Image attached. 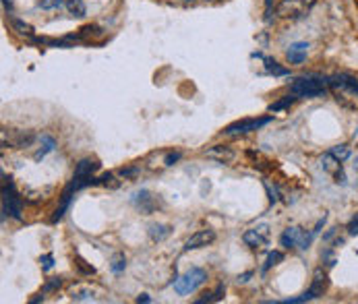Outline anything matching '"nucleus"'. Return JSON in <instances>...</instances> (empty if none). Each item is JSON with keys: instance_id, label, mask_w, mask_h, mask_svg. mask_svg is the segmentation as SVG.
I'll return each instance as SVG.
<instances>
[{"instance_id": "nucleus-11", "label": "nucleus", "mask_w": 358, "mask_h": 304, "mask_svg": "<svg viewBox=\"0 0 358 304\" xmlns=\"http://www.w3.org/2000/svg\"><path fill=\"white\" fill-rule=\"evenodd\" d=\"M205 156L209 160L219 162V164H230L234 160V151L230 147H223V145H213V147L205 149Z\"/></svg>"}, {"instance_id": "nucleus-2", "label": "nucleus", "mask_w": 358, "mask_h": 304, "mask_svg": "<svg viewBox=\"0 0 358 304\" xmlns=\"http://www.w3.org/2000/svg\"><path fill=\"white\" fill-rule=\"evenodd\" d=\"M207 281V273L203 269H199V267H191L187 273H183L181 277H178L174 281V290L176 294H181V296H187L191 292H195L199 286H203Z\"/></svg>"}, {"instance_id": "nucleus-27", "label": "nucleus", "mask_w": 358, "mask_h": 304, "mask_svg": "<svg viewBox=\"0 0 358 304\" xmlns=\"http://www.w3.org/2000/svg\"><path fill=\"white\" fill-rule=\"evenodd\" d=\"M60 286H62V279H60V277H52V279L46 281V286L41 288V294H52V292H56Z\"/></svg>"}, {"instance_id": "nucleus-32", "label": "nucleus", "mask_w": 358, "mask_h": 304, "mask_svg": "<svg viewBox=\"0 0 358 304\" xmlns=\"http://www.w3.org/2000/svg\"><path fill=\"white\" fill-rule=\"evenodd\" d=\"M39 263H41V269H43V271H50V269L54 267V257H52V255H43V257L39 259Z\"/></svg>"}, {"instance_id": "nucleus-24", "label": "nucleus", "mask_w": 358, "mask_h": 304, "mask_svg": "<svg viewBox=\"0 0 358 304\" xmlns=\"http://www.w3.org/2000/svg\"><path fill=\"white\" fill-rule=\"evenodd\" d=\"M124 267H126V257L122 252H116L114 257H112V263H110L112 273H122Z\"/></svg>"}, {"instance_id": "nucleus-29", "label": "nucleus", "mask_w": 358, "mask_h": 304, "mask_svg": "<svg viewBox=\"0 0 358 304\" xmlns=\"http://www.w3.org/2000/svg\"><path fill=\"white\" fill-rule=\"evenodd\" d=\"M37 7L43 11H54L62 7V0H37Z\"/></svg>"}, {"instance_id": "nucleus-25", "label": "nucleus", "mask_w": 358, "mask_h": 304, "mask_svg": "<svg viewBox=\"0 0 358 304\" xmlns=\"http://www.w3.org/2000/svg\"><path fill=\"white\" fill-rule=\"evenodd\" d=\"M223 292H226V288H223V286H217L213 292L205 294V298H199V300H197V304H205V302H217V300H221V298H223Z\"/></svg>"}, {"instance_id": "nucleus-19", "label": "nucleus", "mask_w": 358, "mask_h": 304, "mask_svg": "<svg viewBox=\"0 0 358 304\" xmlns=\"http://www.w3.org/2000/svg\"><path fill=\"white\" fill-rule=\"evenodd\" d=\"M329 154L335 158V160H340V162H346L350 156H352V149H350V145H346V143H342V145H335V147H331L329 149Z\"/></svg>"}, {"instance_id": "nucleus-37", "label": "nucleus", "mask_w": 358, "mask_h": 304, "mask_svg": "<svg viewBox=\"0 0 358 304\" xmlns=\"http://www.w3.org/2000/svg\"><path fill=\"white\" fill-rule=\"evenodd\" d=\"M137 302H145V304H147V302H151V298H149L147 294H141V296L137 298Z\"/></svg>"}, {"instance_id": "nucleus-39", "label": "nucleus", "mask_w": 358, "mask_h": 304, "mask_svg": "<svg viewBox=\"0 0 358 304\" xmlns=\"http://www.w3.org/2000/svg\"><path fill=\"white\" fill-rule=\"evenodd\" d=\"M183 3H185V0H183Z\"/></svg>"}, {"instance_id": "nucleus-10", "label": "nucleus", "mask_w": 358, "mask_h": 304, "mask_svg": "<svg viewBox=\"0 0 358 304\" xmlns=\"http://www.w3.org/2000/svg\"><path fill=\"white\" fill-rule=\"evenodd\" d=\"M132 203L137 205L139 211H143V213H151V211L155 209V205H158V199H155L149 190H139V192L135 194V197H132Z\"/></svg>"}, {"instance_id": "nucleus-26", "label": "nucleus", "mask_w": 358, "mask_h": 304, "mask_svg": "<svg viewBox=\"0 0 358 304\" xmlns=\"http://www.w3.org/2000/svg\"><path fill=\"white\" fill-rule=\"evenodd\" d=\"M98 184H102V186H108V188H118V180H116V176L112 172H106V174H102V176L98 178Z\"/></svg>"}, {"instance_id": "nucleus-16", "label": "nucleus", "mask_w": 358, "mask_h": 304, "mask_svg": "<svg viewBox=\"0 0 358 304\" xmlns=\"http://www.w3.org/2000/svg\"><path fill=\"white\" fill-rule=\"evenodd\" d=\"M100 168V164L92 158H85L77 164V170H75V176H94V172Z\"/></svg>"}, {"instance_id": "nucleus-3", "label": "nucleus", "mask_w": 358, "mask_h": 304, "mask_svg": "<svg viewBox=\"0 0 358 304\" xmlns=\"http://www.w3.org/2000/svg\"><path fill=\"white\" fill-rule=\"evenodd\" d=\"M290 91H292L296 97H323L327 87L323 81L319 79H296L292 85H290Z\"/></svg>"}, {"instance_id": "nucleus-15", "label": "nucleus", "mask_w": 358, "mask_h": 304, "mask_svg": "<svg viewBox=\"0 0 358 304\" xmlns=\"http://www.w3.org/2000/svg\"><path fill=\"white\" fill-rule=\"evenodd\" d=\"M170 234H172V228L166 226V224H151V226H149V238H151L153 242L166 240Z\"/></svg>"}, {"instance_id": "nucleus-17", "label": "nucleus", "mask_w": 358, "mask_h": 304, "mask_svg": "<svg viewBox=\"0 0 358 304\" xmlns=\"http://www.w3.org/2000/svg\"><path fill=\"white\" fill-rule=\"evenodd\" d=\"M39 143H41V147H39L37 154L33 156L35 162L43 160V158H46V156L50 154V151H54V147H56V141H54L52 137H48V135H41V137H39Z\"/></svg>"}, {"instance_id": "nucleus-6", "label": "nucleus", "mask_w": 358, "mask_h": 304, "mask_svg": "<svg viewBox=\"0 0 358 304\" xmlns=\"http://www.w3.org/2000/svg\"><path fill=\"white\" fill-rule=\"evenodd\" d=\"M272 122V116H265V118H247V120H238V122H232L230 126H226L223 133L226 135H240V133H251V130H257L265 124Z\"/></svg>"}, {"instance_id": "nucleus-1", "label": "nucleus", "mask_w": 358, "mask_h": 304, "mask_svg": "<svg viewBox=\"0 0 358 304\" xmlns=\"http://www.w3.org/2000/svg\"><path fill=\"white\" fill-rule=\"evenodd\" d=\"M315 5H317V0H280L276 7V15L280 19L296 21V19L306 17Z\"/></svg>"}, {"instance_id": "nucleus-20", "label": "nucleus", "mask_w": 358, "mask_h": 304, "mask_svg": "<svg viewBox=\"0 0 358 304\" xmlns=\"http://www.w3.org/2000/svg\"><path fill=\"white\" fill-rule=\"evenodd\" d=\"M11 25H13V29H15L17 33H21V35H27V37H33V35H35V29H33L29 23H25V21H21V19H13Z\"/></svg>"}, {"instance_id": "nucleus-36", "label": "nucleus", "mask_w": 358, "mask_h": 304, "mask_svg": "<svg viewBox=\"0 0 358 304\" xmlns=\"http://www.w3.org/2000/svg\"><path fill=\"white\" fill-rule=\"evenodd\" d=\"M251 275H253L251 271H249V273H242V275H238V281H240V284H244V281H249Z\"/></svg>"}, {"instance_id": "nucleus-22", "label": "nucleus", "mask_w": 358, "mask_h": 304, "mask_svg": "<svg viewBox=\"0 0 358 304\" xmlns=\"http://www.w3.org/2000/svg\"><path fill=\"white\" fill-rule=\"evenodd\" d=\"M284 261V252L282 250H272L270 255H267V259H265V265H263V273L267 271V269H272L274 265H280Z\"/></svg>"}, {"instance_id": "nucleus-23", "label": "nucleus", "mask_w": 358, "mask_h": 304, "mask_svg": "<svg viewBox=\"0 0 358 304\" xmlns=\"http://www.w3.org/2000/svg\"><path fill=\"white\" fill-rule=\"evenodd\" d=\"M265 67H267V73H270V75H276V77H286V75L290 73L288 69L280 67V64H278L276 60H272V58H265Z\"/></svg>"}, {"instance_id": "nucleus-7", "label": "nucleus", "mask_w": 358, "mask_h": 304, "mask_svg": "<svg viewBox=\"0 0 358 304\" xmlns=\"http://www.w3.org/2000/svg\"><path fill=\"white\" fill-rule=\"evenodd\" d=\"M215 232L213 230H199V232H195L189 240L185 242V250H197V248H203V246H207V244H211V242H215Z\"/></svg>"}, {"instance_id": "nucleus-28", "label": "nucleus", "mask_w": 358, "mask_h": 304, "mask_svg": "<svg viewBox=\"0 0 358 304\" xmlns=\"http://www.w3.org/2000/svg\"><path fill=\"white\" fill-rule=\"evenodd\" d=\"M75 261H77V267H79V271H81V273H85V275H94V273H96V269H94L92 265H87V261H85L83 257H79V255H77V257H75Z\"/></svg>"}, {"instance_id": "nucleus-38", "label": "nucleus", "mask_w": 358, "mask_h": 304, "mask_svg": "<svg viewBox=\"0 0 358 304\" xmlns=\"http://www.w3.org/2000/svg\"><path fill=\"white\" fill-rule=\"evenodd\" d=\"M3 3H5V7H9V9L13 7V5H11V0H3Z\"/></svg>"}, {"instance_id": "nucleus-35", "label": "nucleus", "mask_w": 358, "mask_h": 304, "mask_svg": "<svg viewBox=\"0 0 358 304\" xmlns=\"http://www.w3.org/2000/svg\"><path fill=\"white\" fill-rule=\"evenodd\" d=\"M137 172H139L137 168H126V170H120L118 174H120V176H122V178H128V176H135V174H137Z\"/></svg>"}, {"instance_id": "nucleus-18", "label": "nucleus", "mask_w": 358, "mask_h": 304, "mask_svg": "<svg viewBox=\"0 0 358 304\" xmlns=\"http://www.w3.org/2000/svg\"><path fill=\"white\" fill-rule=\"evenodd\" d=\"M102 35H104V31H102L98 25H85V27L77 33V37L83 39V41H94L96 37H102Z\"/></svg>"}, {"instance_id": "nucleus-30", "label": "nucleus", "mask_w": 358, "mask_h": 304, "mask_svg": "<svg viewBox=\"0 0 358 304\" xmlns=\"http://www.w3.org/2000/svg\"><path fill=\"white\" fill-rule=\"evenodd\" d=\"M294 99H296V97H284V99H280V102L272 104V106H270V110H272V112H280V110H284V108L292 106V104H294Z\"/></svg>"}, {"instance_id": "nucleus-21", "label": "nucleus", "mask_w": 358, "mask_h": 304, "mask_svg": "<svg viewBox=\"0 0 358 304\" xmlns=\"http://www.w3.org/2000/svg\"><path fill=\"white\" fill-rule=\"evenodd\" d=\"M66 11H69L73 17H85L87 7L83 0H66Z\"/></svg>"}, {"instance_id": "nucleus-34", "label": "nucleus", "mask_w": 358, "mask_h": 304, "mask_svg": "<svg viewBox=\"0 0 358 304\" xmlns=\"http://www.w3.org/2000/svg\"><path fill=\"white\" fill-rule=\"evenodd\" d=\"M348 232H350V236H358V213L350 220V224H348Z\"/></svg>"}, {"instance_id": "nucleus-8", "label": "nucleus", "mask_w": 358, "mask_h": 304, "mask_svg": "<svg viewBox=\"0 0 358 304\" xmlns=\"http://www.w3.org/2000/svg\"><path fill=\"white\" fill-rule=\"evenodd\" d=\"M327 288H329V277H327V271H325L323 267H317V269H315V273H312V284H310L308 292H310V296H312V298H319V296H323V294L327 292Z\"/></svg>"}, {"instance_id": "nucleus-4", "label": "nucleus", "mask_w": 358, "mask_h": 304, "mask_svg": "<svg viewBox=\"0 0 358 304\" xmlns=\"http://www.w3.org/2000/svg\"><path fill=\"white\" fill-rule=\"evenodd\" d=\"M35 141V135L33 130H5L3 133V145L7 147H13V149H25V147H31Z\"/></svg>"}, {"instance_id": "nucleus-9", "label": "nucleus", "mask_w": 358, "mask_h": 304, "mask_svg": "<svg viewBox=\"0 0 358 304\" xmlns=\"http://www.w3.org/2000/svg\"><path fill=\"white\" fill-rule=\"evenodd\" d=\"M302 236H304V230H302L300 226H290V228H286L284 234L280 236V244H282L284 248H294V246L300 244Z\"/></svg>"}, {"instance_id": "nucleus-31", "label": "nucleus", "mask_w": 358, "mask_h": 304, "mask_svg": "<svg viewBox=\"0 0 358 304\" xmlns=\"http://www.w3.org/2000/svg\"><path fill=\"white\" fill-rule=\"evenodd\" d=\"M46 192H50V188H46V190H33V192L27 194V201H29V203H39V201L46 199V197H43Z\"/></svg>"}, {"instance_id": "nucleus-33", "label": "nucleus", "mask_w": 358, "mask_h": 304, "mask_svg": "<svg viewBox=\"0 0 358 304\" xmlns=\"http://www.w3.org/2000/svg\"><path fill=\"white\" fill-rule=\"evenodd\" d=\"M181 158H183L181 151H172V154H168V156L164 158V166H172V164H176Z\"/></svg>"}, {"instance_id": "nucleus-12", "label": "nucleus", "mask_w": 358, "mask_h": 304, "mask_svg": "<svg viewBox=\"0 0 358 304\" xmlns=\"http://www.w3.org/2000/svg\"><path fill=\"white\" fill-rule=\"evenodd\" d=\"M321 166H323V170H325V172H329L331 176L338 178L335 182H344V180H346V178H344V172H342V162H340V160H335V158L329 154V151L323 156Z\"/></svg>"}, {"instance_id": "nucleus-5", "label": "nucleus", "mask_w": 358, "mask_h": 304, "mask_svg": "<svg viewBox=\"0 0 358 304\" xmlns=\"http://www.w3.org/2000/svg\"><path fill=\"white\" fill-rule=\"evenodd\" d=\"M242 242L251 246V248H263L267 246V242H270V226H257V228H251L242 234Z\"/></svg>"}, {"instance_id": "nucleus-14", "label": "nucleus", "mask_w": 358, "mask_h": 304, "mask_svg": "<svg viewBox=\"0 0 358 304\" xmlns=\"http://www.w3.org/2000/svg\"><path fill=\"white\" fill-rule=\"evenodd\" d=\"M306 52H308V43L306 41H296V43H292L290 46V50H288V62L290 64H300V62H304L306 60Z\"/></svg>"}, {"instance_id": "nucleus-13", "label": "nucleus", "mask_w": 358, "mask_h": 304, "mask_svg": "<svg viewBox=\"0 0 358 304\" xmlns=\"http://www.w3.org/2000/svg\"><path fill=\"white\" fill-rule=\"evenodd\" d=\"M98 294V290L94 286H89V284H77V286H71L69 288V296L73 300H94Z\"/></svg>"}]
</instances>
